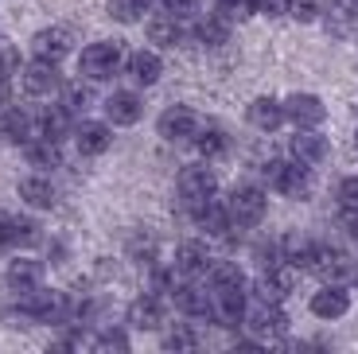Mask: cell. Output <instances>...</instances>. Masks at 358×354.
I'll use <instances>...</instances> for the list:
<instances>
[{
    "mask_svg": "<svg viewBox=\"0 0 358 354\" xmlns=\"http://www.w3.org/2000/svg\"><path fill=\"white\" fill-rule=\"evenodd\" d=\"M20 311L31 319H43V323H55V319L66 316V296L63 292H43V288H36V292H24L20 296Z\"/></svg>",
    "mask_w": 358,
    "mask_h": 354,
    "instance_id": "5",
    "label": "cell"
},
{
    "mask_svg": "<svg viewBox=\"0 0 358 354\" xmlns=\"http://www.w3.org/2000/svg\"><path fill=\"white\" fill-rule=\"evenodd\" d=\"M265 176L280 195H288V199H304L308 195V164H300V160H296V164L273 160V164L265 168Z\"/></svg>",
    "mask_w": 358,
    "mask_h": 354,
    "instance_id": "3",
    "label": "cell"
},
{
    "mask_svg": "<svg viewBox=\"0 0 358 354\" xmlns=\"http://www.w3.org/2000/svg\"><path fill=\"white\" fill-rule=\"evenodd\" d=\"M226 133L222 129H206V133H199V152H203V156H222L226 152Z\"/></svg>",
    "mask_w": 358,
    "mask_h": 354,
    "instance_id": "34",
    "label": "cell"
},
{
    "mask_svg": "<svg viewBox=\"0 0 358 354\" xmlns=\"http://www.w3.org/2000/svg\"><path fill=\"white\" fill-rule=\"evenodd\" d=\"M160 8L164 12H171V16H195V8H199V0H160Z\"/></svg>",
    "mask_w": 358,
    "mask_h": 354,
    "instance_id": "38",
    "label": "cell"
},
{
    "mask_svg": "<svg viewBox=\"0 0 358 354\" xmlns=\"http://www.w3.org/2000/svg\"><path fill=\"white\" fill-rule=\"evenodd\" d=\"M312 273H320L327 284H343V281H350V276H355V265H350L347 253L320 246V249H315V261H312Z\"/></svg>",
    "mask_w": 358,
    "mask_h": 354,
    "instance_id": "8",
    "label": "cell"
},
{
    "mask_svg": "<svg viewBox=\"0 0 358 354\" xmlns=\"http://www.w3.org/2000/svg\"><path fill=\"white\" fill-rule=\"evenodd\" d=\"M206 273H210V292H222V288H242V284H245L242 269L234 265V261H218V265H210Z\"/></svg>",
    "mask_w": 358,
    "mask_h": 354,
    "instance_id": "28",
    "label": "cell"
},
{
    "mask_svg": "<svg viewBox=\"0 0 358 354\" xmlns=\"http://www.w3.org/2000/svg\"><path fill=\"white\" fill-rule=\"evenodd\" d=\"M250 12H257L253 0H218L215 4V16H222L226 24H238V20H245Z\"/></svg>",
    "mask_w": 358,
    "mask_h": 354,
    "instance_id": "33",
    "label": "cell"
},
{
    "mask_svg": "<svg viewBox=\"0 0 358 354\" xmlns=\"http://www.w3.org/2000/svg\"><path fill=\"white\" fill-rule=\"evenodd\" d=\"M152 0H109V16L121 20V24H136V20L148 12Z\"/></svg>",
    "mask_w": 358,
    "mask_h": 354,
    "instance_id": "31",
    "label": "cell"
},
{
    "mask_svg": "<svg viewBox=\"0 0 358 354\" xmlns=\"http://www.w3.org/2000/svg\"><path fill=\"white\" fill-rule=\"evenodd\" d=\"M347 311H350V296L343 292V284H327V288H320L312 296V316L320 319H339Z\"/></svg>",
    "mask_w": 358,
    "mask_h": 354,
    "instance_id": "14",
    "label": "cell"
},
{
    "mask_svg": "<svg viewBox=\"0 0 358 354\" xmlns=\"http://www.w3.org/2000/svg\"><path fill=\"white\" fill-rule=\"evenodd\" d=\"M31 51H36V59H47V62L66 59L71 55V31L66 27H43L31 39Z\"/></svg>",
    "mask_w": 358,
    "mask_h": 354,
    "instance_id": "10",
    "label": "cell"
},
{
    "mask_svg": "<svg viewBox=\"0 0 358 354\" xmlns=\"http://www.w3.org/2000/svg\"><path fill=\"white\" fill-rule=\"evenodd\" d=\"M74 144H78L82 156H101V152L113 144V133H109V125H98V121H82L74 129Z\"/></svg>",
    "mask_w": 358,
    "mask_h": 354,
    "instance_id": "15",
    "label": "cell"
},
{
    "mask_svg": "<svg viewBox=\"0 0 358 354\" xmlns=\"http://www.w3.org/2000/svg\"><path fill=\"white\" fill-rule=\"evenodd\" d=\"M27 164L31 168H59V141H51V136L27 141Z\"/></svg>",
    "mask_w": 358,
    "mask_h": 354,
    "instance_id": "26",
    "label": "cell"
},
{
    "mask_svg": "<svg viewBox=\"0 0 358 354\" xmlns=\"http://www.w3.org/2000/svg\"><path fill=\"white\" fill-rule=\"evenodd\" d=\"M335 199H339V206H343V211H358V176L343 179V183H339V191H335Z\"/></svg>",
    "mask_w": 358,
    "mask_h": 354,
    "instance_id": "36",
    "label": "cell"
},
{
    "mask_svg": "<svg viewBox=\"0 0 358 354\" xmlns=\"http://www.w3.org/2000/svg\"><path fill=\"white\" fill-rule=\"evenodd\" d=\"M210 296H215L210 316H215L222 327H238L245 319V292L242 288H222V292H210Z\"/></svg>",
    "mask_w": 358,
    "mask_h": 354,
    "instance_id": "11",
    "label": "cell"
},
{
    "mask_svg": "<svg viewBox=\"0 0 358 354\" xmlns=\"http://www.w3.org/2000/svg\"><path fill=\"white\" fill-rule=\"evenodd\" d=\"M171 300H176V308L183 311V316L199 319V316H210V308H215V296H206L203 288H195V284H183V288H171Z\"/></svg>",
    "mask_w": 358,
    "mask_h": 354,
    "instance_id": "18",
    "label": "cell"
},
{
    "mask_svg": "<svg viewBox=\"0 0 358 354\" xmlns=\"http://www.w3.org/2000/svg\"><path fill=\"white\" fill-rule=\"evenodd\" d=\"M8 284H12V292H20V296L36 292V288H43V265L31 261V257H20L8 269Z\"/></svg>",
    "mask_w": 358,
    "mask_h": 354,
    "instance_id": "17",
    "label": "cell"
},
{
    "mask_svg": "<svg viewBox=\"0 0 358 354\" xmlns=\"http://www.w3.org/2000/svg\"><path fill=\"white\" fill-rule=\"evenodd\" d=\"M90 101H94V94H90V90L82 86V82H71V86H63V109H66L71 117L86 113Z\"/></svg>",
    "mask_w": 358,
    "mask_h": 354,
    "instance_id": "32",
    "label": "cell"
},
{
    "mask_svg": "<svg viewBox=\"0 0 358 354\" xmlns=\"http://www.w3.org/2000/svg\"><path fill=\"white\" fill-rule=\"evenodd\" d=\"M285 113H288V121H296L300 129H315V125H323L327 109H323V101L315 98V94H292V98L285 101Z\"/></svg>",
    "mask_w": 358,
    "mask_h": 354,
    "instance_id": "9",
    "label": "cell"
},
{
    "mask_svg": "<svg viewBox=\"0 0 358 354\" xmlns=\"http://www.w3.org/2000/svg\"><path fill=\"white\" fill-rule=\"evenodd\" d=\"M125 66H129V78H133L136 86H156V82H160V74H164V62H160V55H156V51L129 55Z\"/></svg>",
    "mask_w": 358,
    "mask_h": 354,
    "instance_id": "16",
    "label": "cell"
},
{
    "mask_svg": "<svg viewBox=\"0 0 358 354\" xmlns=\"http://www.w3.org/2000/svg\"><path fill=\"white\" fill-rule=\"evenodd\" d=\"M347 234L358 241V211H350V218H347Z\"/></svg>",
    "mask_w": 358,
    "mask_h": 354,
    "instance_id": "41",
    "label": "cell"
},
{
    "mask_svg": "<svg viewBox=\"0 0 358 354\" xmlns=\"http://www.w3.org/2000/svg\"><path fill=\"white\" fill-rule=\"evenodd\" d=\"M20 199H24L27 206H36V211H47V206H55V187H51V179L27 176L24 183H20Z\"/></svg>",
    "mask_w": 358,
    "mask_h": 354,
    "instance_id": "24",
    "label": "cell"
},
{
    "mask_svg": "<svg viewBox=\"0 0 358 354\" xmlns=\"http://www.w3.org/2000/svg\"><path fill=\"white\" fill-rule=\"evenodd\" d=\"M206 246H199V241H183V246L176 249V273H183V276H199V273H206Z\"/></svg>",
    "mask_w": 358,
    "mask_h": 354,
    "instance_id": "23",
    "label": "cell"
},
{
    "mask_svg": "<svg viewBox=\"0 0 358 354\" xmlns=\"http://www.w3.org/2000/svg\"><path fill=\"white\" fill-rule=\"evenodd\" d=\"M160 136H164V141H191V136H199V117H195V109H187V106L164 109V117H160Z\"/></svg>",
    "mask_w": 358,
    "mask_h": 354,
    "instance_id": "7",
    "label": "cell"
},
{
    "mask_svg": "<svg viewBox=\"0 0 358 354\" xmlns=\"http://www.w3.org/2000/svg\"><path fill=\"white\" fill-rule=\"evenodd\" d=\"M24 90L31 98H51L63 90V78H59V62H47V59H36L31 66L24 71Z\"/></svg>",
    "mask_w": 358,
    "mask_h": 354,
    "instance_id": "6",
    "label": "cell"
},
{
    "mask_svg": "<svg viewBox=\"0 0 358 354\" xmlns=\"http://www.w3.org/2000/svg\"><path fill=\"white\" fill-rule=\"evenodd\" d=\"M164 346H168V351H195V346H199V339H195V331H187V327H176V331H168V339H164Z\"/></svg>",
    "mask_w": 358,
    "mask_h": 354,
    "instance_id": "35",
    "label": "cell"
},
{
    "mask_svg": "<svg viewBox=\"0 0 358 354\" xmlns=\"http://www.w3.org/2000/svg\"><path fill=\"white\" fill-rule=\"evenodd\" d=\"M0 141H8V144L36 141V117H27L24 109H4L0 113Z\"/></svg>",
    "mask_w": 358,
    "mask_h": 354,
    "instance_id": "13",
    "label": "cell"
},
{
    "mask_svg": "<svg viewBox=\"0 0 358 354\" xmlns=\"http://www.w3.org/2000/svg\"><path fill=\"white\" fill-rule=\"evenodd\" d=\"M94 346H98V351H125L129 339H125V335H117V331H109V335H101Z\"/></svg>",
    "mask_w": 358,
    "mask_h": 354,
    "instance_id": "39",
    "label": "cell"
},
{
    "mask_svg": "<svg viewBox=\"0 0 358 354\" xmlns=\"http://www.w3.org/2000/svg\"><path fill=\"white\" fill-rule=\"evenodd\" d=\"M129 323L141 331H156L164 323V304L156 300V296H141V300H133V308H129Z\"/></svg>",
    "mask_w": 358,
    "mask_h": 354,
    "instance_id": "22",
    "label": "cell"
},
{
    "mask_svg": "<svg viewBox=\"0 0 358 354\" xmlns=\"http://www.w3.org/2000/svg\"><path fill=\"white\" fill-rule=\"evenodd\" d=\"M121 62H125V55H121L117 43H90L78 59V71L86 74V78L101 82V78H113V74L121 71Z\"/></svg>",
    "mask_w": 358,
    "mask_h": 354,
    "instance_id": "1",
    "label": "cell"
},
{
    "mask_svg": "<svg viewBox=\"0 0 358 354\" xmlns=\"http://www.w3.org/2000/svg\"><path fill=\"white\" fill-rule=\"evenodd\" d=\"M226 206H230L234 226H257L265 218V191L261 187H238Z\"/></svg>",
    "mask_w": 358,
    "mask_h": 354,
    "instance_id": "4",
    "label": "cell"
},
{
    "mask_svg": "<svg viewBox=\"0 0 358 354\" xmlns=\"http://www.w3.org/2000/svg\"><path fill=\"white\" fill-rule=\"evenodd\" d=\"M245 327H250L253 335H277V331H285V311L268 300H257L245 311Z\"/></svg>",
    "mask_w": 358,
    "mask_h": 354,
    "instance_id": "12",
    "label": "cell"
},
{
    "mask_svg": "<svg viewBox=\"0 0 358 354\" xmlns=\"http://www.w3.org/2000/svg\"><path fill=\"white\" fill-rule=\"evenodd\" d=\"M285 101L277 98H257L250 106V125L253 129H261V133H273V129H280V121H285Z\"/></svg>",
    "mask_w": 358,
    "mask_h": 354,
    "instance_id": "20",
    "label": "cell"
},
{
    "mask_svg": "<svg viewBox=\"0 0 358 354\" xmlns=\"http://www.w3.org/2000/svg\"><path fill=\"white\" fill-rule=\"evenodd\" d=\"M195 36L203 39L206 47H218V43H226V36H230V24H226L222 16H206L203 24L195 27Z\"/></svg>",
    "mask_w": 358,
    "mask_h": 354,
    "instance_id": "30",
    "label": "cell"
},
{
    "mask_svg": "<svg viewBox=\"0 0 358 354\" xmlns=\"http://www.w3.org/2000/svg\"><path fill=\"white\" fill-rule=\"evenodd\" d=\"M292 16L304 20V24H312L315 20V0H292Z\"/></svg>",
    "mask_w": 358,
    "mask_h": 354,
    "instance_id": "40",
    "label": "cell"
},
{
    "mask_svg": "<svg viewBox=\"0 0 358 354\" xmlns=\"http://www.w3.org/2000/svg\"><path fill=\"white\" fill-rule=\"evenodd\" d=\"M292 156L300 164H320V160H327V136H320L315 129H300L292 136Z\"/></svg>",
    "mask_w": 358,
    "mask_h": 354,
    "instance_id": "19",
    "label": "cell"
},
{
    "mask_svg": "<svg viewBox=\"0 0 358 354\" xmlns=\"http://www.w3.org/2000/svg\"><path fill=\"white\" fill-rule=\"evenodd\" d=\"M66 121H71V113H66L63 106L43 109V113L36 117V136H51V141H59V136L66 133Z\"/></svg>",
    "mask_w": 358,
    "mask_h": 354,
    "instance_id": "27",
    "label": "cell"
},
{
    "mask_svg": "<svg viewBox=\"0 0 358 354\" xmlns=\"http://www.w3.org/2000/svg\"><path fill=\"white\" fill-rule=\"evenodd\" d=\"M253 8L261 16H288L292 12V0H253Z\"/></svg>",
    "mask_w": 358,
    "mask_h": 354,
    "instance_id": "37",
    "label": "cell"
},
{
    "mask_svg": "<svg viewBox=\"0 0 358 354\" xmlns=\"http://www.w3.org/2000/svg\"><path fill=\"white\" fill-rule=\"evenodd\" d=\"M355 144H358V133H355Z\"/></svg>",
    "mask_w": 358,
    "mask_h": 354,
    "instance_id": "42",
    "label": "cell"
},
{
    "mask_svg": "<svg viewBox=\"0 0 358 354\" xmlns=\"http://www.w3.org/2000/svg\"><path fill=\"white\" fill-rule=\"evenodd\" d=\"M218 191V179L210 168H183L179 171V199L187 203V211H199L203 203H210Z\"/></svg>",
    "mask_w": 358,
    "mask_h": 354,
    "instance_id": "2",
    "label": "cell"
},
{
    "mask_svg": "<svg viewBox=\"0 0 358 354\" xmlns=\"http://www.w3.org/2000/svg\"><path fill=\"white\" fill-rule=\"evenodd\" d=\"M141 113H144L141 98L129 94V90H121V94H113V98L106 101V117L113 125H136V121H141Z\"/></svg>",
    "mask_w": 358,
    "mask_h": 354,
    "instance_id": "21",
    "label": "cell"
},
{
    "mask_svg": "<svg viewBox=\"0 0 358 354\" xmlns=\"http://www.w3.org/2000/svg\"><path fill=\"white\" fill-rule=\"evenodd\" d=\"M39 234L31 222H0V241L4 246H31Z\"/></svg>",
    "mask_w": 358,
    "mask_h": 354,
    "instance_id": "29",
    "label": "cell"
},
{
    "mask_svg": "<svg viewBox=\"0 0 358 354\" xmlns=\"http://www.w3.org/2000/svg\"><path fill=\"white\" fill-rule=\"evenodd\" d=\"M148 39H152L156 47H176L179 39H183V27H179V16L164 12V16L148 20Z\"/></svg>",
    "mask_w": 358,
    "mask_h": 354,
    "instance_id": "25",
    "label": "cell"
}]
</instances>
